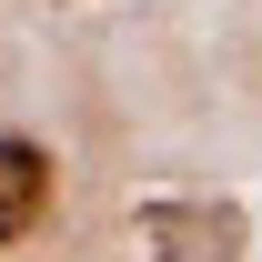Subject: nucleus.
Masks as SVG:
<instances>
[{"mask_svg":"<svg viewBox=\"0 0 262 262\" xmlns=\"http://www.w3.org/2000/svg\"><path fill=\"white\" fill-rule=\"evenodd\" d=\"M141 242H151V262H242L252 212L222 192H162V202H141Z\"/></svg>","mask_w":262,"mask_h":262,"instance_id":"1","label":"nucleus"},{"mask_svg":"<svg viewBox=\"0 0 262 262\" xmlns=\"http://www.w3.org/2000/svg\"><path fill=\"white\" fill-rule=\"evenodd\" d=\"M40 202H51V151L20 141V131H0V242H20L40 222Z\"/></svg>","mask_w":262,"mask_h":262,"instance_id":"2","label":"nucleus"}]
</instances>
